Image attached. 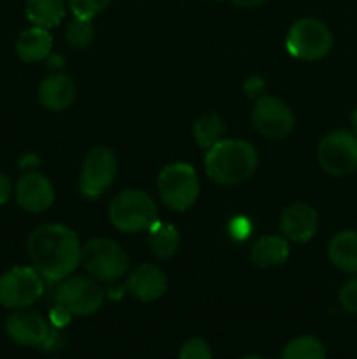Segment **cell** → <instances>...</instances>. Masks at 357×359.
Returning a JSON list of instances; mask_svg holds the SVG:
<instances>
[{
	"label": "cell",
	"instance_id": "1",
	"mask_svg": "<svg viewBox=\"0 0 357 359\" xmlns=\"http://www.w3.org/2000/svg\"><path fill=\"white\" fill-rule=\"evenodd\" d=\"M28 256L34 269L49 283H58L80 263V244L76 231L63 224H44L28 237Z\"/></svg>",
	"mask_w": 357,
	"mask_h": 359
},
{
	"label": "cell",
	"instance_id": "2",
	"mask_svg": "<svg viewBox=\"0 0 357 359\" xmlns=\"http://www.w3.org/2000/svg\"><path fill=\"white\" fill-rule=\"evenodd\" d=\"M259 163L258 151L245 140L223 139L206 149L205 170L217 184H240L252 177Z\"/></svg>",
	"mask_w": 357,
	"mask_h": 359
},
{
	"label": "cell",
	"instance_id": "3",
	"mask_svg": "<svg viewBox=\"0 0 357 359\" xmlns=\"http://www.w3.org/2000/svg\"><path fill=\"white\" fill-rule=\"evenodd\" d=\"M108 219L125 233L149 230L158 219V207L147 193L139 189H125L112 198Z\"/></svg>",
	"mask_w": 357,
	"mask_h": 359
},
{
	"label": "cell",
	"instance_id": "4",
	"mask_svg": "<svg viewBox=\"0 0 357 359\" xmlns=\"http://www.w3.org/2000/svg\"><path fill=\"white\" fill-rule=\"evenodd\" d=\"M80 265L97 280L112 283L125 276L130 259L118 242L111 238H93L80 248Z\"/></svg>",
	"mask_w": 357,
	"mask_h": 359
},
{
	"label": "cell",
	"instance_id": "5",
	"mask_svg": "<svg viewBox=\"0 0 357 359\" xmlns=\"http://www.w3.org/2000/svg\"><path fill=\"white\" fill-rule=\"evenodd\" d=\"M287 51L294 58L315 62L331 51L332 34L328 25L315 18H303L290 27L286 39Z\"/></svg>",
	"mask_w": 357,
	"mask_h": 359
},
{
	"label": "cell",
	"instance_id": "6",
	"mask_svg": "<svg viewBox=\"0 0 357 359\" xmlns=\"http://www.w3.org/2000/svg\"><path fill=\"white\" fill-rule=\"evenodd\" d=\"M158 189L161 200L172 210H188L196 202L200 193V181L196 170L188 163H170L160 172Z\"/></svg>",
	"mask_w": 357,
	"mask_h": 359
},
{
	"label": "cell",
	"instance_id": "7",
	"mask_svg": "<svg viewBox=\"0 0 357 359\" xmlns=\"http://www.w3.org/2000/svg\"><path fill=\"white\" fill-rule=\"evenodd\" d=\"M317 160L328 174L343 177L357 170V135L346 130L328 133L318 142Z\"/></svg>",
	"mask_w": 357,
	"mask_h": 359
},
{
	"label": "cell",
	"instance_id": "8",
	"mask_svg": "<svg viewBox=\"0 0 357 359\" xmlns=\"http://www.w3.org/2000/svg\"><path fill=\"white\" fill-rule=\"evenodd\" d=\"M42 291V276L34 266H14L0 277V304L4 307H28L41 298Z\"/></svg>",
	"mask_w": 357,
	"mask_h": 359
},
{
	"label": "cell",
	"instance_id": "9",
	"mask_svg": "<svg viewBox=\"0 0 357 359\" xmlns=\"http://www.w3.org/2000/svg\"><path fill=\"white\" fill-rule=\"evenodd\" d=\"M104 290L88 277H70L56 291V305L72 316H91L104 304Z\"/></svg>",
	"mask_w": 357,
	"mask_h": 359
},
{
	"label": "cell",
	"instance_id": "10",
	"mask_svg": "<svg viewBox=\"0 0 357 359\" xmlns=\"http://www.w3.org/2000/svg\"><path fill=\"white\" fill-rule=\"evenodd\" d=\"M118 174V160L108 147H94L86 154L80 170V193L86 198H98L112 184Z\"/></svg>",
	"mask_w": 357,
	"mask_h": 359
},
{
	"label": "cell",
	"instance_id": "11",
	"mask_svg": "<svg viewBox=\"0 0 357 359\" xmlns=\"http://www.w3.org/2000/svg\"><path fill=\"white\" fill-rule=\"evenodd\" d=\"M252 125L266 139H286L296 125L293 111L275 97H259L252 109Z\"/></svg>",
	"mask_w": 357,
	"mask_h": 359
},
{
	"label": "cell",
	"instance_id": "12",
	"mask_svg": "<svg viewBox=\"0 0 357 359\" xmlns=\"http://www.w3.org/2000/svg\"><path fill=\"white\" fill-rule=\"evenodd\" d=\"M49 325L34 311H16L6 321V332L13 342L24 347H41L49 335Z\"/></svg>",
	"mask_w": 357,
	"mask_h": 359
},
{
	"label": "cell",
	"instance_id": "13",
	"mask_svg": "<svg viewBox=\"0 0 357 359\" xmlns=\"http://www.w3.org/2000/svg\"><path fill=\"white\" fill-rule=\"evenodd\" d=\"M318 228V214L310 203L296 202L286 207L280 216V231L287 241L303 244L315 235Z\"/></svg>",
	"mask_w": 357,
	"mask_h": 359
},
{
	"label": "cell",
	"instance_id": "14",
	"mask_svg": "<svg viewBox=\"0 0 357 359\" xmlns=\"http://www.w3.org/2000/svg\"><path fill=\"white\" fill-rule=\"evenodd\" d=\"M16 200L28 212H44L55 202V188L46 175L30 172L18 181Z\"/></svg>",
	"mask_w": 357,
	"mask_h": 359
},
{
	"label": "cell",
	"instance_id": "15",
	"mask_svg": "<svg viewBox=\"0 0 357 359\" xmlns=\"http://www.w3.org/2000/svg\"><path fill=\"white\" fill-rule=\"evenodd\" d=\"M126 287L140 302H154L167 291V276L158 266L144 263L130 273Z\"/></svg>",
	"mask_w": 357,
	"mask_h": 359
},
{
	"label": "cell",
	"instance_id": "16",
	"mask_svg": "<svg viewBox=\"0 0 357 359\" xmlns=\"http://www.w3.org/2000/svg\"><path fill=\"white\" fill-rule=\"evenodd\" d=\"M76 98V84L65 74H51L38 86V102L49 111H63Z\"/></svg>",
	"mask_w": 357,
	"mask_h": 359
},
{
	"label": "cell",
	"instance_id": "17",
	"mask_svg": "<svg viewBox=\"0 0 357 359\" xmlns=\"http://www.w3.org/2000/svg\"><path fill=\"white\" fill-rule=\"evenodd\" d=\"M328 256L336 269L350 276H357V231H338L329 241Z\"/></svg>",
	"mask_w": 357,
	"mask_h": 359
},
{
	"label": "cell",
	"instance_id": "18",
	"mask_svg": "<svg viewBox=\"0 0 357 359\" xmlns=\"http://www.w3.org/2000/svg\"><path fill=\"white\" fill-rule=\"evenodd\" d=\"M289 258V244L286 238L276 235L261 237L251 249V259L259 269H272L280 266Z\"/></svg>",
	"mask_w": 357,
	"mask_h": 359
},
{
	"label": "cell",
	"instance_id": "19",
	"mask_svg": "<svg viewBox=\"0 0 357 359\" xmlns=\"http://www.w3.org/2000/svg\"><path fill=\"white\" fill-rule=\"evenodd\" d=\"M52 39L46 28L31 27L21 32L16 42V51L23 62H41L51 55Z\"/></svg>",
	"mask_w": 357,
	"mask_h": 359
},
{
	"label": "cell",
	"instance_id": "20",
	"mask_svg": "<svg viewBox=\"0 0 357 359\" xmlns=\"http://www.w3.org/2000/svg\"><path fill=\"white\" fill-rule=\"evenodd\" d=\"M24 13L34 27L52 28L65 16V0H27Z\"/></svg>",
	"mask_w": 357,
	"mask_h": 359
},
{
	"label": "cell",
	"instance_id": "21",
	"mask_svg": "<svg viewBox=\"0 0 357 359\" xmlns=\"http://www.w3.org/2000/svg\"><path fill=\"white\" fill-rule=\"evenodd\" d=\"M149 233L150 251H153L158 258H170V256H174L175 252H177L178 244H181V237H178L177 228L156 219L153 223V226L149 228Z\"/></svg>",
	"mask_w": 357,
	"mask_h": 359
},
{
	"label": "cell",
	"instance_id": "22",
	"mask_svg": "<svg viewBox=\"0 0 357 359\" xmlns=\"http://www.w3.org/2000/svg\"><path fill=\"white\" fill-rule=\"evenodd\" d=\"M224 132H226V126H224V121L217 114L202 116L195 123V126H192L195 140L203 149H210L217 142H220L224 137Z\"/></svg>",
	"mask_w": 357,
	"mask_h": 359
},
{
	"label": "cell",
	"instance_id": "23",
	"mask_svg": "<svg viewBox=\"0 0 357 359\" xmlns=\"http://www.w3.org/2000/svg\"><path fill=\"white\" fill-rule=\"evenodd\" d=\"M282 359H326V349L315 337H296L284 347Z\"/></svg>",
	"mask_w": 357,
	"mask_h": 359
},
{
	"label": "cell",
	"instance_id": "24",
	"mask_svg": "<svg viewBox=\"0 0 357 359\" xmlns=\"http://www.w3.org/2000/svg\"><path fill=\"white\" fill-rule=\"evenodd\" d=\"M65 39L72 48H86V46H90L94 39V28L91 25V20L76 18L74 21H70L65 32Z\"/></svg>",
	"mask_w": 357,
	"mask_h": 359
},
{
	"label": "cell",
	"instance_id": "25",
	"mask_svg": "<svg viewBox=\"0 0 357 359\" xmlns=\"http://www.w3.org/2000/svg\"><path fill=\"white\" fill-rule=\"evenodd\" d=\"M111 0H69L70 11L79 20H93L108 6Z\"/></svg>",
	"mask_w": 357,
	"mask_h": 359
},
{
	"label": "cell",
	"instance_id": "26",
	"mask_svg": "<svg viewBox=\"0 0 357 359\" xmlns=\"http://www.w3.org/2000/svg\"><path fill=\"white\" fill-rule=\"evenodd\" d=\"M178 359H212V351L203 339H189L181 347Z\"/></svg>",
	"mask_w": 357,
	"mask_h": 359
},
{
	"label": "cell",
	"instance_id": "27",
	"mask_svg": "<svg viewBox=\"0 0 357 359\" xmlns=\"http://www.w3.org/2000/svg\"><path fill=\"white\" fill-rule=\"evenodd\" d=\"M338 300L343 311L349 312V314H357V277L343 284L342 290H340Z\"/></svg>",
	"mask_w": 357,
	"mask_h": 359
},
{
	"label": "cell",
	"instance_id": "28",
	"mask_svg": "<svg viewBox=\"0 0 357 359\" xmlns=\"http://www.w3.org/2000/svg\"><path fill=\"white\" fill-rule=\"evenodd\" d=\"M251 230H252L251 223H248V219H245V217H234L230 224L231 237L237 238V241H244V238H247L248 235H251Z\"/></svg>",
	"mask_w": 357,
	"mask_h": 359
},
{
	"label": "cell",
	"instance_id": "29",
	"mask_svg": "<svg viewBox=\"0 0 357 359\" xmlns=\"http://www.w3.org/2000/svg\"><path fill=\"white\" fill-rule=\"evenodd\" d=\"M63 344H65V339L62 337V333H59L58 330H49L48 339L44 340V344H42L41 347L46 351H56L62 349Z\"/></svg>",
	"mask_w": 357,
	"mask_h": 359
},
{
	"label": "cell",
	"instance_id": "30",
	"mask_svg": "<svg viewBox=\"0 0 357 359\" xmlns=\"http://www.w3.org/2000/svg\"><path fill=\"white\" fill-rule=\"evenodd\" d=\"M244 90L248 97H258V95H261L262 90H265V81L259 79V77H251V79L245 81Z\"/></svg>",
	"mask_w": 357,
	"mask_h": 359
},
{
	"label": "cell",
	"instance_id": "31",
	"mask_svg": "<svg viewBox=\"0 0 357 359\" xmlns=\"http://www.w3.org/2000/svg\"><path fill=\"white\" fill-rule=\"evenodd\" d=\"M70 318H72V314H69L65 309L58 307V305H56L55 311L51 312V321H52V325L56 326V328H63V326L69 325Z\"/></svg>",
	"mask_w": 357,
	"mask_h": 359
},
{
	"label": "cell",
	"instance_id": "32",
	"mask_svg": "<svg viewBox=\"0 0 357 359\" xmlns=\"http://www.w3.org/2000/svg\"><path fill=\"white\" fill-rule=\"evenodd\" d=\"M10 196V179L7 175L0 174V205L9 200Z\"/></svg>",
	"mask_w": 357,
	"mask_h": 359
},
{
	"label": "cell",
	"instance_id": "33",
	"mask_svg": "<svg viewBox=\"0 0 357 359\" xmlns=\"http://www.w3.org/2000/svg\"><path fill=\"white\" fill-rule=\"evenodd\" d=\"M231 2L237 4V6L240 7H258V6H262L266 0H231Z\"/></svg>",
	"mask_w": 357,
	"mask_h": 359
},
{
	"label": "cell",
	"instance_id": "34",
	"mask_svg": "<svg viewBox=\"0 0 357 359\" xmlns=\"http://www.w3.org/2000/svg\"><path fill=\"white\" fill-rule=\"evenodd\" d=\"M352 126H354V133L357 135V109L352 112Z\"/></svg>",
	"mask_w": 357,
	"mask_h": 359
},
{
	"label": "cell",
	"instance_id": "35",
	"mask_svg": "<svg viewBox=\"0 0 357 359\" xmlns=\"http://www.w3.org/2000/svg\"><path fill=\"white\" fill-rule=\"evenodd\" d=\"M241 359H265V358H261V356H244Z\"/></svg>",
	"mask_w": 357,
	"mask_h": 359
}]
</instances>
